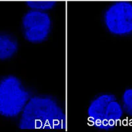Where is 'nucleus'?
Wrapping results in <instances>:
<instances>
[{
	"mask_svg": "<svg viewBox=\"0 0 132 132\" xmlns=\"http://www.w3.org/2000/svg\"><path fill=\"white\" fill-rule=\"evenodd\" d=\"M66 114L56 98L48 95H32L21 115V129H65Z\"/></svg>",
	"mask_w": 132,
	"mask_h": 132,
	"instance_id": "nucleus-1",
	"label": "nucleus"
},
{
	"mask_svg": "<svg viewBox=\"0 0 132 132\" xmlns=\"http://www.w3.org/2000/svg\"><path fill=\"white\" fill-rule=\"evenodd\" d=\"M124 111L121 102L111 93H101L92 99L87 108V118L93 128L110 131L118 124Z\"/></svg>",
	"mask_w": 132,
	"mask_h": 132,
	"instance_id": "nucleus-2",
	"label": "nucleus"
},
{
	"mask_svg": "<svg viewBox=\"0 0 132 132\" xmlns=\"http://www.w3.org/2000/svg\"><path fill=\"white\" fill-rule=\"evenodd\" d=\"M32 95L18 77L7 75L0 79V116L19 118Z\"/></svg>",
	"mask_w": 132,
	"mask_h": 132,
	"instance_id": "nucleus-3",
	"label": "nucleus"
},
{
	"mask_svg": "<svg viewBox=\"0 0 132 132\" xmlns=\"http://www.w3.org/2000/svg\"><path fill=\"white\" fill-rule=\"evenodd\" d=\"M52 30V19L48 12L30 9L21 19L23 36L29 43L39 44L49 38Z\"/></svg>",
	"mask_w": 132,
	"mask_h": 132,
	"instance_id": "nucleus-4",
	"label": "nucleus"
},
{
	"mask_svg": "<svg viewBox=\"0 0 132 132\" xmlns=\"http://www.w3.org/2000/svg\"><path fill=\"white\" fill-rule=\"evenodd\" d=\"M103 24L114 36H125L132 34V3L117 1L106 8L103 13Z\"/></svg>",
	"mask_w": 132,
	"mask_h": 132,
	"instance_id": "nucleus-5",
	"label": "nucleus"
},
{
	"mask_svg": "<svg viewBox=\"0 0 132 132\" xmlns=\"http://www.w3.org/2000/svg\"><path fill=\"white\" fill-rule=\"evenodd\" d=\"M19 44L14 35L6 32H0V61L12 59L17 54Z\"/></svg>",
	"mask_w": 132,
	"mask_h": 132,
	"instance_id": "nucleus-6",
	"label": "nucleus"
},
{
	"mask_svg": "<svg viewBox=\"0 0 132 132\" xmlns=\"http://www.w3.org/2000/svg\"><path fill=\"white\" fill-rule=\"evenodd\" d=\"M27 5L32 10L48 12L55 7L56 2L52 0H32L27 2Z\"/></svg>",
	"mask_w": 132,
	"mask_h": 132,
	"instance_id": "nucleus-7",
	"label": "nucleus"
},
{
	"mask_svg": "<svg viewBox=\"0 0 132 132\" xmlns=\"http://www.w3.org/2000/svg\"><path fill=\"white\" fill-rule=\"evenodd\" d=\"M121 104L124 113L132 117V88H128L123 91Z\"/></svg>",
	"mask_w": 132,
	"mask_h": 132,
	"instance_id": "nucleus-8",
	"label": "nucleus"
},
{
	"mask_svg": "<svg viewBox=\"0 0 132 132\" xmlns=\"http://www.w3.org/2000/svg\"><path fill=\"white\" fill-rule=\"evenodd\" d=\"M102 1H112V2H117L119 0H102Z\"/></svg>",
	"mask_w": 132,
	"mask_h": 132,
	"instance_id": "nucleus-9",
	"label": "nucleus"
},
{
	"mask_svg": "<svg viewBox=\"0 0 132 132\" xmlns=\"http://www.w3.org/2000/svg\"><path fill=\"white\" fill-rule=\"evenodd\" d=\"M124 1H128V2H130V1H132V0H124Z\"/></svg>",
	"mask_w": 132,
	"mask_h": 132,
	"instance_id": "nucleus-10",
	"label": "nucleus"
}]
</instances>
